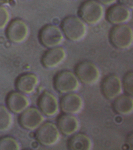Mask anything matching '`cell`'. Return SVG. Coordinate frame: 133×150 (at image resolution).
<instances>
[{
  "instance_id": "cell-1",
  "label": "cell",
  "mask_w": 133,
  "mask_h": 150,
  "mask_svg": "<svg viewBox=\"0 0 133 150\" xmlns=\"http://www.w3.org/2000/svg\"><path fill=\"white\" fill-rule=\"evenodd\" d=\"M61 29L65 37L72 42H81L87 33L86 23L79 17L75 16H67L63 19Z\"/></svg>"
},
{
  "instance_id": "cell-2",
  "label": "cell",
  "mask_w": 133,
  "mask_h": 150,
  "mask_svg": "<svg viewBox=\"0 0 133 150\" xmlns=\"http://www.w3.org/2000/svg\"><path fill=\"white\" fill-rule=\"evenodd\" d=\"M78 16L86 24L95 25L103 20L105 9L96 0H85L80 5Z\"/></svg>"
},
{
  "instance_id": "cell-3",
  "label": "cell",
  "mask_w": 133,
  "mask_h": 150,
  "mask_svg": "<svg viewBox=\"0 0 133 150\" xmlns=\"http://www.w3.org/2000/svg\"><path fill=\"white\" fill-rule=\"evenodd\" d=\"M108 40L110 44L118 50L129 49L133 45V30L126 24L114 25L109 31Z\"/></svg>"
},
{
  "instance_id": "cell-4",
  "label": "cell",
  "mask_w": 133,
  "mask_h": 150,
  "mask_svg": "<svg viewBox=\"0 0 133 150\" xmlns=\"http://www.w3.org/2000/svg\"><path fill=\"white\" fill-rule=\"evenodd\" d=\"M53 86L58 92L62 94L75 92L80 88V83L75 74L69 70H63L55 75Z\"/></svg>"
},
{
  "instance_id": "cell-5",
  "label": "cell",
  "mask_w": 133,
  "mask_h": 150,
  "mask_svg": "<svg viewBox=\"0 0 133 150\" xmlns=\"http://www.w3.org/2000/svg\"><path fill=\"white\" fill-rule=\"evenodd\" d=\"M75 74L79 81L86 86H94L101 78V71L93 62L83 61L79 62L75 68Z\"/></svg>"
},
{
  "instance_id": "cell-6",
  "label": "cell",
  "mask_w": 133,
  "mask_h": 150,
  "mask_svg": "<svg viewBox=\"0 0 133 150\" xmlns=\"http://www.w3.org/2000/svg\"><path fill=\"white\" fill-rule=\"evenodd\" d=\"M39 41L46 48L59 46L64 42L65 36L58 26L47 24L43 26L39 32Z\"/></svg>"
},
{
  "instance_id": "cell-7",
  "label": "cell",
  "mask_w": 133,
  "mask_h": 150,
  "mask_svg": "<svg viewBox=\"0 0 133 150\" xmlns=\"http://www.w3.org/2000/svg\"><path fill=\"white\" fill-rule=\"evenodd\" d=\"M35 138L43 146H54L61 139V132L56 124L52 122H45L37 129Z\"/></svg>"
},
{
  "instance_id": "cell-8",
  "label": "cell",
  "mask_w": 133,
  "mask_h": 150,
  "mask_svg": "<svg viewBox=\"0 0 133 150\" xmlns=\"http://www.w3.org/2000/svg\"><path fill=\"white\" fill-rule=\"evenodd\" d=\"M30 35V28L23 19L16 18L10 21L6 28V36L11 42L21 44Z\"/></svg>"
},
{
  "instance_id": "cell-9",
  "label": "cell",
  "mask_w": 133,
  "mask_h": 150,
  "mask_svg": "<svg viewBox=\"0 0 133 150\" xmlns=\"http://www.w3.org/2000/svg\"><path fill=\"white\" fill-rule=\"evenodd\" d=\"M45 115L36 108H28L19 115V123L21 127L28 131L37 130L45 122Z\"/></svg>"
},
{
  "instance_id": "cell-10",
  "label": "cell",
  "mask_w": 133,
  "mask_h": 150,
  "mask_svg": "<svg viewBox=\"0 0 133 150\" xmlns=\"http://www.w3.org/2000/svg\"><path fill=\"white\" fill-rule=\"evenodd\" d=\"M101 90L106 100H114L122 94L123 90L122 80L117 75H107L101 81Z\"/></svg>"
},
{
  "instance_id": "cell-11",
  "label": "cell",
  "mask_w": 133,
  "mask_h": 150,
  "mask_svg": "<svg viewBox=\"0 0 133 150\" xmlns=\"http://www.w3.org/2000/svg\"><path fill=\"white\" fill-rule=\"evenodd\" d=\"M37 105L43 114L47 117H54L59 112V102L54 94L44 91L39 97Z\"/></svg>"
},
{
  "instance_id": "cell-12",
  "label": "cell",
  "mask_w": 133,
  "mask_h": 150,
  "mask_svg": "<svg viewBox=\"0 0 133 150\" xmlns=\"http://www.w3.org/2000/svg\"><path fill=\"white\" fill-rule=\"evenodd\" d=\"M60 109L63 113L76 115L82 112L84 108V101L81 96L74 92L66 93L59 102Z\"/></svg>"
},
{
  "instance_id": "cell-13",
  "label": "cell",
  "mask_w": 133,
  "mask_h": 150,
  "mask_svg": "<svg viewBox=\"0 0 133 150\" xmlns=\"http://www.w3.org/2000/svg\"><path fill=\"white\" fill-rule=\"evenodd\" d=\"M67 58L66 51L62 47L49 48L42 55L41 62L46 69H52L59 67Z\"/></svg>"
},
{
  "instance_id": "cell-14",
  "label": "cell",
  "mask_w": 133,
  "mask_h": 150,
  "mask_svg": "<svg viewBox=\"0 0 133 150\" xmlns=\"http://www.w3.org/2000/svg\"><path fill=\"white\" fill-rule=\"evenodd\" d=\"M6 105L13 113L21 114L30 106V100L25 94L20 91H11L7 96Z\"/></svg>"
},
{
  "instance_id": "cell-15",
  "label": "cell",
  "mask_w": 133,
  "mask_h": 150,
  "mask_svg": "<svg viewBox=\"0 0 133 150\" xmlns=\"http://www.w3.org/2000/svg\"><path fill=\"white\" fill-rule=\"evenodd\" d=\"M105 18L108 22L114 25L125 24L131 18V12L122 5L113 4L106 10Z\"/></svg>"
},
{
  "instance_id": "cell-16",
  "label": "cell",
  "mask_w": 133,
  "mask_h": 150,
  "mask_svg": "<svg viewBox=\"0 0 133 150\" xmlns=\"http://www.w3.org/2000/svg\"><path fill=\"white\" fill-rule=\"evenodd\" d=\"M57 125L61 134L65 136H71L78 132L80 122L74 115L63 113L57 118Z\"/></svg>"
},
{
  "instance_id": "cell-17",
  "label": "cell",
  "mask_w": 133,
  "mask_h": 150,
  "mask_svg": "<svg viewBox=\"0 0 133 150\" xmlns=\"http://www.w3.org/2000/svg\"><path fill=\"white\" fill-rule=\"evenodd\" d=\"M39 80L34 74L25 73L19 76L15 81L17 90L25 95H30L36 91Z\"/></svg>"
},
{
  "instance_id": "cell-18",
  "label": "cell",
  "mask_w": 133,
  "mask_h": 150,
  "mask_svg": "<svg viewBox=\"0 0 133 150\" xmlns=\"http://www.w3.org/2000/svg\"><path fill=\"white\" fill-rule=\"evenodd\" d=\"M93 144L87 135L79 133L72 135L67 142V148L71 150H91Z\"/></svg>"
},
{
  "instance_id": "cell-19",
  "label": "cell",
  "mask_w": 133,
  "mask_h": 150,
  "mask_svg": "<svg viewBox=\"0 0 133 150\" xmlns=\"http://www.w3.org/2000/svg\"><path fill=\"white\" fill-rule=\"evenodd\" d=\"M113 108L118 115L131 114L133 112V98L127 94H120L113 100Z\"/></svg>"
},
{
  "instance_id": "cell-20",
  "label": "cell",
  "mask_w": 133,
  "mask_h": 150,
  "mask_svg": "<svg viewBox=\"0 0 133 150\" xmlns=\"http://www.w3.org/2000/svg\"><path fill=\"white\" fill-rule=\"evenodd\" d=\"M8 107L0 105V133L11 129L13 125V116Z\"/></svg>"
},
{
  "instance_id": "cell-21",
  "label": "cell",
  "mask_w": 133,
  "mask_h": 150,
  "mask_svg": "<svg viewBox=\"0 0 133 150\" xmlns=\"http://www.w3.org/2000/svg\"><path fill=\"white\" fill-rule=\"evenodd\" d=\"M21 145L15 138L11 136H4L0 137V150H19Z\"/></svg>"
},
{
  "instance_id": "cell-22",
  "label": "cell",
  "mask_w": 133,
  "mask_h": 150,
  "mask_svg": "<svg viewBox=\"0 0 133 150\" xmlns=\"http://www.w3.org/2000/svg\"><path fill=\"white\" fill-rule=\"evenodd\" d=\"M122 89L127 95L133 98V71L126 74L122 80Z\"/></svg>"
},
{
  "instance_id": "cell-23",
  "label": "cell",
  "mask_w": 133,
  "mask_h": 150,
  "mask_svg": "<svg viewBox=\"0 0 133 150\" xmlns=\"http://www.w3.org/2000/svg\"><path fill=\"white\" fill-rule=\"evenodd\" d=\"M11 15L6 6L0 5V30L7 28L10 22Z\"/></svg>"
},
{
  "instance_id": "cell-24",
  "label": "cell",
  "mask_w": 133,
  "mask_h": 150,
  "mask_svg": "<svg viewBox=\"0 0 133 150\" xmlns=\"http://www.w3.org/2000/svg\"><path fill=\"white\" fill-rule=\"evenodd\" d=\"M120 5L129 9H133V0H118Z\"/></svg>"
},
{
  "instance_id": "cell-25",
  "label": "cell",
  "mask_w": 133,
  "mask_h": 150,
  "mask_svg": "<svg viewBox=\"0 0 133 150\" xmlns=\"http://www.w3.org/2000/svg\"><path fill=\"white\" fill-rule=\"evenodd\" d=\"M126 144L129 149H133V132L128 135L127 139H126Z\"/></svg>"
},
{
  "instance_id": "cell-26",
  "label": "cell",
  "mask_w": 133,
  "mask_h": 150,
  "mask_svg": "<svg viewBox=\"0 0 133 150\" xmlns=\"http://www.w3.org/2000/svg\"><path fill=\"white\" fill-rule=\"evenodd\" d=\"M96 1L103 6H112L115 4L117 0H96Z\"/></svg>"
},
{
  "instance_id": "cell-27",
  "label": "cell",
  "mask_w": 133,
  "mask_h": 150,
  "mask_svg": "<svg viewBox=\"0 0 133 150\" xmlns=\"http://www.w3.org/2000/svg\"><path fill=\"white\" fill-rule=\"evenodd\" d=\"M14 1L15 0H0V5H1V6L10 5L12 3H13Z\"/></svg>"
},
{
  "instance_id": "cell-28",
  "label": "cell",
  "mask_w": 133,
  "mask_h": 150,
  "mask_svg": "<svg viewBox=\"0 0 133 150\" xmlns=\"http://www.w3.org/2000/svg\"><path fill=\"white\" fill-rule=\"evenodd\" d=\"M25 1H28V0H25Z\"/></svg>"
}]
</instances>
